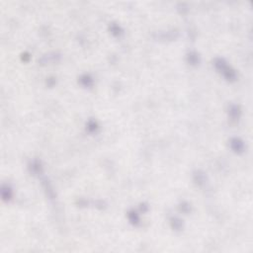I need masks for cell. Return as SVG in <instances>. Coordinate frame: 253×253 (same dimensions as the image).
I'll return each mask as SVG.
<instances>
[{"label": "cell", "mask_w": 253, "mask_h": 253, "mask_svg": "<svg viewBox=\"0 0 253 253\" xmlns=\"http://www.w3.org/2000/svg\"><path fill=\"white\" fill-rule=\"evenodd\" d=\"M11 196H12V192L11 189L8 187H3L2 188V197L4 200H10Z\"/></svg>", "instance_id": "277c9868"}, {"label": "cell", "mask_w": 253, "mask_h": 253, "mask_svg": "<svg viewBox=\"0 0 253 253\" xmlns=\"http://www.w3.org/2000/svg\"><path fill=\"white\" fill-rule=\"evenodd\" d=\"M88 129L91 130V131H94L95 129H96V124H95V122H89V124H88Z\"/></svg>", "instance_id": "8fae6325"}, {"label": "cell", "mask_w": 253, "mask_h": 253, "mask_svg": "<svg viewBox=\"0 0 253 253\" xmlns=\"http://www.w3.org/2000/svg\"><path fill=\"white\" fill-rule=\"evenodd\" d=\"M172 226L175 229L179 230V229H181V227H182V222L178 219H173L172 220Z\"/></svg>", "instance_id": "9c48e42d"}, {"label": "cell", "mask_w": 253, "mask_h": 253, "mask_svg": "<svg viewBox=\"0 0 253 253\" xmlns=\"http://www.w3.org/2000/svg\"><path fill=\"white\" fill-rule=\"evenodd\" d=\"M238 114H239V109H238V107L236 106H233L230 108V115L231 117L233 118V119H235V118L238 117Z\"/></svg>", "instance_id": "ba28073f"}, {"label": "cell", "mask_w": 253, "mask_h": 253, "mask_svg": "<svg viewBox=\"0 0 253 253\" xmlns=\"http://www.w3.org/2000/svg\"><path fill=\"white\" fill-rule=\"evenodd\" d=\"M215 67H217V69H219L220 72L224 74V76L226 78L227 80H234V79H235V77H236L235 72H234L233 69L229 68V67L227 66V64L224 62V59H218L215 61Z\"/></svg>", "instance_id": "6da1fadb"}, {"label": "cell", "mask_w": 253, "mask_h": 253, "mask_svg": "<svg viewBox=\"0 0 253 253\" xmlns=\"http://www.w3.org/2000/svg\"><path fill=\"white\" fill-rule=\"evenodd\" d=\"M230 145L234 151L238 153L242 152L243 149H244V145H243L242 140H240L239 138H233L230 141Z\"/></svg>", "instance_id": "7a4b0ae2"}, {"label": "cell", "mask_w": 253, "mask_h": 253, "mask_svg": "<svg viewBox=\"0 0 253 253\" xmlns=\"http://www.w3.org/2000/svg\"><path fill=\"white\" fill-rule=\"evenodd\" d=\"M188 59H189V62L191 64H197L199 62V57L197 53H191L188 55Z\"/></svg>", "instance_id": "5b68a950"}, {"label": "cell", "mask_w": 253, "mask_h": 253, "mask_svg": "<svg viewBox=\"0 0 253 253\" xmlns=\"http://www.w3.org/2000/svg\"><path fill=\"white\" fill-rule=\"evenodd\" d=\"M30 168H31V171L33 172L34 174H38V173H41L42 172V166H41V163L38 161V160H35V161H33L31 163V166H30Z\"/></svg>", "instance_id": "3957f363"}, {"label": "cell", "mask_w": 253, "mask_h": 253, "mask_svg": "<svg viewBox=\"0 0 253 253\" xmlns=\"http://www.w3.org/2000/svg\"><path fill=\"white\" fill-rule=\"evenodd\" d=\"M111 31H112V33L114 35H116V36H119V35L122 33L120 27L117 26V25H112V27H111Z\"/></svg>", "instance_id": "30bf717a"}, {"label": "cell", "mask_w": 253, "mask_h": 253, "mask_svg": "<svg viewBox=\"0 0 253 253\" xmlns=\"http://www.w3.org/2000/svg\"><path fill=\"white\" fill-rule=\"evenodd\" d=\"M129 218H130V220H131L133 224H138V220H140V219H138V215H136V213H134V212L130 213Z\"/></svg>", "instance_id": "52a82bcc"}, {"label": "cell", "mask_w": 253, "mask_h": 253, "mask_svg": "<svg viewBox=\"0 0 253 253\" xmlns=\"http://www.w3.org/2000/svg\"><path fill=\"white\" fill-rule=\"evenodd\" d=\"M80 81H81V83H82L83 85H84V86H91L92 85V82H93V81H92V78L90 77V76H88V75H84V76H82V77H81V79H80Z\"/></svg>", "instance_id": "8992f818"}]
</instances>
